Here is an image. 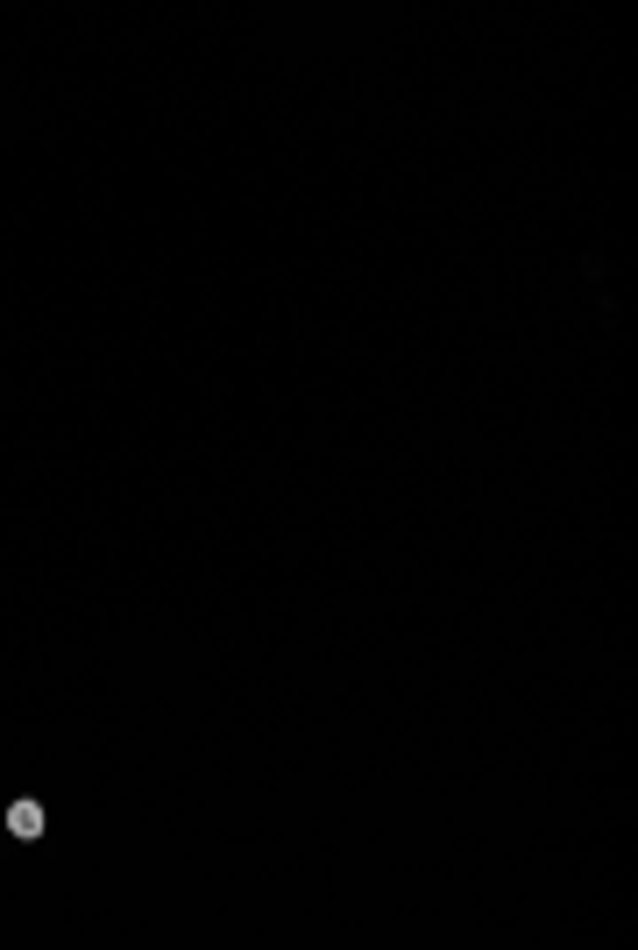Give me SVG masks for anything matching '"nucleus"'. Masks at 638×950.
Segmentation results:
<instances>
[{
    "mask_svg": "<svg viewBox=\"0 0 638 950\" xmlns=\"http://www.w3.org/2000/svg\"><path fill=\"white\" fill-rule=\"evenodd\" d=\"M43 823H50V816H43V802H15V809H8V830H15L22 844H29V837H43Z\"/></svg>",
    "mask_w": 638,
    "mask_h": 950,
    "instance_id": "nucleus-1",
    "label": "nucleus"
}]
</instances>
